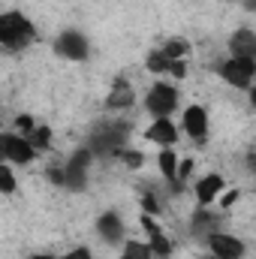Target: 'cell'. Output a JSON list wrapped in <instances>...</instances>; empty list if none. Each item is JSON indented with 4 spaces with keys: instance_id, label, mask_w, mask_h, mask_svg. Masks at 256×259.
<instances>
[{
    "instance_id": "7a4b0ae2",
    "label": "cell",
    "mask_w": 256,
    "mask_h": 259,
    "mask_svg": "<svg viewBox=\"0 0 256 259\" xmlns=\"http://www.w3.org/2000/svg\"><path fill=\"white\" fill-rule=\"evenodd\" d=\"M127 136H130L127 124L100 127V130H94V136H91V151L94 154H118L121 145L127 142Z\"/></svg>"
},
{
    "instance_id": "277c9868",
    "label": "cell",
    "mask_w": 256,
    "mask_h": 259,
    "mask_svg": "<svg viewBox=\"0 0 256 259\" xmlns=\"http://www.w3.org/2000/svg\"><path fill=\"white\" fill-rule=\"evenodd\" d=\"M88 163H91V151H78V154L66 163V169L61 172V175H64L61 184L72 187V190H81V187H84V178H88Z\"/></svg>"
},
{
    "instance_id": "ba28073f",
    "label": "cell",
    "mask_w": 256,
    "mask_h": 259,
    "mask_svg": "<svg viewBox=\"0 0 256 259\" xmlns=\"http://www.w3.org/2000/svg\"><path fill=\"white\" fill-rule=\"evenodd\" d=\"M3 157L6 160H15V163H30L33 148L24 139H18V136H3Z\"/></svg>"
},
{
    "instance_id": "8fae6325",
    "label": "cell",
    "mask_w": 256,
    "mask_h": 259,
    "mask_svg": "<svg viewBox=\"0 0 256 259\" xmlns=\"http://www.w3.org/2000/svg\"><path fill=\"white\" fill-rule=\"evenodd\" d=\"M229 46H232V55L235 58H256V36L250 30H238Z\"/></svg>"
},
{
    "instance_id": "4fadbf2b",
    "label": "cell",
    "mask_w": 256,
    "mask_h": 259,
    "mask_svg": "<svg viewBox=\"0 0 256 259\" xmlns=\"http://www.w3.org/2000/svg\"><path fill=\"white\" fill-rule=\"evenodd\" d=\"M148 139H151V142H160V145H172V142L178 139V133H175V127H172L166 118H157V121L151 124V130H148Z\"/></svg>"
},
{
    "instance_id": "d4e9b609",
    "label": "cell",
    "mask_w": 256,
    "mask_h": 259,
    "mask_svg": "<svg viewBox=\"0 0 256 259\" xmlns=\"http://www.w3.org/2000/svg\"><path fill=\"white\" fill-rule=\"evenodd\" d=\"M232 202H238V190H232V193H226L223 199H220V205H223V208H232Z\"/></svg>"
},
{
    "instance_id": "7402d4cb",
    "label": "cell",
    "mask_w": 256,
    "mask_h": 259,
    "mask_svg": "<svg viewBox=\"0 0 256 259\" xmlns=\"http://www.w3.org/2000/svg\"><path fill=\"white\" fill-rule=\"evenodd\" d=\"M118 157H124L127 166H142V154H139V151H124V148H121Z\"/></svg>"
},
{
    "instance_id": "4316f807",
    "label": "cell",
    "mask_w": 256,
    "mask_h": 259,
    "mask_svg": "<svg viewBox=\"0 0 256 259\" xmlns=\"http://www.w3.org/2000/svg\"><path fill=\"white\" fill-rule=\"evenodd\" d=\"M15 127H18V130H33V121H30L27 115H21V118L15 121Z\"/></svg>"
},
{
    "instance_id": "e0dca14e",
    "label": "cell",
    "mask_w": 256,
    "mask_h": 259,
    "mask_svg": "<svg viewBox=\"0 0 256 259\" xmlns=\"http://www.w3.org/2000/svg\"><path fill=\"white\" fill-rule=\"evenodd\" d=\"M175 166H178V160H175V154L166 148V151H160V169H163V175L169 178V181H175Z\"/></svg>"
},
{
    "instance_id": "603a6c76",
    "label": "cell",
    "mask_w": 256,
    "mask_h": 259,
    "mask_svg": "<svg viewBox=\"0 0 256 259\" xmlns=\"http://www.w3.org/2000/svg\"><path fill=\"white\" fill-rule=\"evenodd\" d=\"M169 72H172L175 78H184V75H187V64H184V61H172Z\"/></svg>"
},
{
    "instance_id": "484cf974",
    "label": "cell",
    "mask_w": 256,
    "mask_h": 259,
    "mask_svg": "<svg viewBox=\"0 0 256 259\" xmlns=\"http://www.w3.org/2000/svg\"><path fill=\"white\" fill-rule=\"evenodd\" d=\"M64 259H94V256H91V253H88L84 247H78V250H72V253H66Z\"/></svg>"
},
{
    "instance_id": "d6986e66",
    "label": "cell",
    "mask_w": 256,
    "mask_h": 259,
    "mask_svg": "<svg viewBox=\"0 0 256 259\" xmlns=\"http://www.w3.org/2000/svg\"><path fill=\"white\" fill-rule=\"evenodd\" d=\"M163 52H166L172 61H181L184 55H190V42H184V39H172V42H169Z\"/></svg>"
},
{
    "instance_id": "6da1fadb",
    "label": "cell",
    "mask_w": 256,
    "mask_h": 259,
    "mask_svg": "<svg viewBox=\"0 0 256 259\" xmlns=\"http://www.w3.org/2000/svg\"><path fill=\"white\" fill-rule=\"evenodd\" d=\"M30 39H33V24L24 15H18V12L0 15V46H6V49H24Z\"/></svg>"
},
{
    "instance_id": "ac0fdd59",
    "label": "cell",
    "mask_w": 256,
    "mask_h": 259,
    "mask_svg": "<svg viewBox=\"0 0 256 259\" xmlns=\"http://www.w3.org/2000/svg\"><path fill=\"white\" fill-rule=\"evenodd\" d=\"M121 259H151V247L139 244V241H130L127 247H124V256Z\"/></svg>"
},
{
    "instance_id": "9c48e42d",
    "label": "cell",
    "mask_w": 256,
    "mask_h": 259,
    "mask_svg": "<svg viewBox=\"0 0 256 259\" xmlns=\"http://www.w3.org/2000/svg\"><path fill=\"white\" fill-rule=\"evenodd\" d=\"M142 226L151 232V256L169 259V253H172V244L166 241V235H160V229L154 226V220H151V217H145V220H142Z\"/></svg>"
},
{
    "instance_id": "30bf717a",
    "label": "cell",
    "mask_w": 256,
    "mask_h": 259,
    "mask_svg": "<svg viewBox=\"0 0 256 259\" xmlns=\"http://www.w3.org/2000/svg\"><path fill=\"white\" fill-rule=\"evenodd\" d=\"M184 130L190 133L193 139H202V136H205V130H208V118H205V112H202L199 106H190V109L184 112Z\"/></svg>"
},
{
    "instance_id": "44dd1931",
    "label": "cell",
    "mask_w": 256,
    "mask_h": 259,
    "mask_svg": "<svg viewBox=\"0 0 256 259\" xmlns=\"http://www.w3.org/2000/svg\"><path fill=\"white\" fill-rule=\"evenodd\" d=\"M15 190V178L6 166H0V193H12Z\"/></svg>"
},
{
    "instance_id": "cb8c5ba5",
    "label": "cell",
    "mask_w": 256,
    "mask_h": 259,
    "mask_svg": "<svg viewBox=\"0 0 256 259\" xmlns=\"http://www.w3.org/2000/svg\"><path fill=\"white\" fill-rule=\"evenodd\" d=\"M142 202H145V211H151V214H154V211H160V202H157L154 196H145Z\"/></svg>"
},
{
    "instance_id": "ffe728a7",
    "label": "cell",
    "mask_w": 256,
    "mask_h": 259,
    "mask_svg": "<svg viewBox=\"0 0 256 259\" xmlns=\"http://www.w3.org/2000/svg\"><path fill=\"white\" fill-rule=\"evenodd\" d=\"M49 139H52V130L49 127H33L30 130V142H27V145H30V148H46Z\"/></svg>"
},
{
    "instance_id": "5b68a950",
    "label": "cell",
    "mask_w": 256,
    "mask_h": 259,
    "mask_svg": "<svg viewBox=\"0 0 256 259\" xmlns=\"http://www.w3.org/2000/svg\"><path fill=\"white\" fill-rule=\"evenodd\" d=\"M175 103H178V94H175V88H169V84H157V88L148 94V109H151L157 118H166V115L175 109Z\"/></svg>"
},
{
    "instance_id": "8992f818",
    "label": "cell",
    "mask_w": 256,
    "mask_h": 259,
    "mask_svg": "<svg viewBox=\"0 0 256 259\" xmlns=\"http://www.w3.org/2000/svg\"><path fill=\"white\" fill-rule=\"evenodd\" d=\"M58 55H64L69 61H84V58H88V42H84V36L75 33V30H66L64 36L58 39Z\"/></svg>"
},
{
    "instance_id": "5bb4252c",
    "label": "cell",
    "mask_w": 256,
    "mask_h": 259,
    "mask_svg": "<svg viewBox=\"0 0 256 259\" xmlns=\"http://www.w3.org/2000/svg\"><path fill=\"white\" fill-rule=\"evenodd\" d=\"M220 187H223V178H220V175H208V178L199 181V187H196V199H199L202 205H208V202H214V196H217Z\"/></svg>"
},
{
    "instance_id": "2e32d148",
    "label": "cell",
    "mask_w": 256,
    "mask_h": 259,
    "mask_svg": "<svg viewBox=\"0 0 256 259\" xmlns=\"http://www.w3.org/2000/svg\"><path fill=\"white\" fill-rule=\"evenodd\" d=\"M169 66H172V58L166 52H151L148 55V69L151 72H169Z\"/></svg>"
},
{
    "instance_id": "9a60e30c",
    "label": "cell",
    "mask_w": 256,
    "mask_h": 259,
    "mask_svg": "<svg viewBox=\"0 0 256 259\" xmlns=\"http://www.w3.org/2000/svg\"><path fill=\"white\" fill-rule=\"evenodd\" d=\"M130 103H133V88H130L127 81H115V88H112L106 106H109V109H124Z\"/></svg>"
},
{
    "instance_id": "52a82bcc",
    "label": "cell",
    "mask_w": 256,
    "mask_h": 259,
    "mask_svg": "<svg viewBox=\"0 0 256 259\" xmlns=\"http://www.w3.org/2000/svg\"><path fill=\"white\" fill-rule=\"evenodd\" d=\"M208 247L217 259H241V253H244V244L232 235H211Z\"/></svg>"
},
{
    "instance_id": "83f0119b",
    "label": "cell",
    "mask_w": 256,
    "mask_h": 259,
    "mask_svg": "<svg viewBox=\"0 0 256 259\" xmlns=\"http://www.w3.org/2000/svg\"><path fill=\"white\" fill-rule=\"evenodd\" d=\"M33 259H52V256H33Z\"/></svg>"
},
{
    "instance_id": "3957f363",
    "label": "cell",
    "mask_w": 256,
    "mask_h": 259,
    "mask_svg": "<svg viewBox=\"0 0 256 259\" xmlns=\"http://www.w3.org/2000/svg\"><path fill=\"white\" fill-rule=\"evenodd\" d=\"M256 72V61L253 58H229L226 64L220 66V75L235 84V88H250V78Z\"/></svg>"
},
{
    "instance_id": "7c38bea8",
    "label": "cell",
    "mask_w": 256,
    "mask_h": 259,
    "mask_svg": "<svg viewBox=\"0 0 256 259\" xmlns=\"http://www.w3.org/2000/svg\"><path fill=\"white\" fill-rule=\"evenodd\" d=\"M97 229H100V235L106 241H121V235H124V226H121L118 214H103L100 223H97Z\"/></svg>"
}]
</instances>
